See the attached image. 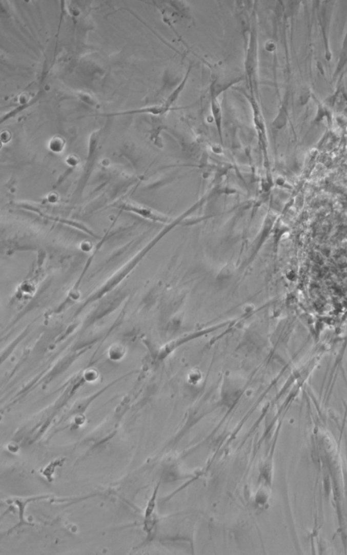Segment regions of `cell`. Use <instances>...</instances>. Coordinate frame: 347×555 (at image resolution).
<instances>
[{
    "instance_id": "obj_1",
    "label": "cell",
    "mask_w": 347,
    "mask_h": 555,
    "mask_svg": "<svg viewBox=\"0 0 347 555\" xmlns=\"http://www.w3.org/2000/svg\"><path fill=\"white\" fill-rule=\"evenodd\" d=\"M256 68H257V37L255 29H252L250 33L249 47H248L247 57L246 60V71L251 94L253 91L254 81H255Z\"/></svg>"
},
{
    "instance_id": "obj_2",
    "label": "cell",
    "mask_w": 347,
    "mask_h": 555,
    "mask_svg": "<svg viewBox=\"0 0 347 555\" xmlns=\"http://www.w3.org/2000/svg\"><path fill=\"white\" fill-rule=\"evenodd\" d=\"M167 112L168 111H166L165 107H164L162 104L161 105H153V106L143 107V108L140 109H131V110L123 111V112L102 113V114H96V116L99 117H116L121 116V115L145 114V113L155 115H163Z\"/></svg>"
},
{
    "instance_id": "obj_3",
    "label": "cell",
    "mask_w": 347,
    "mask_h": 555,
    "mask_svg": "<svg viewBox=\"0 0 347 555\" xmlns=\"http://www.w3.org/2000/svg\"><path fill=\"white\" fill-rule=\"evenodd\" d=\"M210 104H211V111L212 116H213L214 122H215L216 128L218 134L222 137V111L221 107L219 102H218L217 96H216V92L215 87H214V83L212 84L210 86Z\"/></svg>"
},
{
    "instance_id": "obj_4",
    "label": "cell",
    "mask_w": 347,
    "mask_h": 555,
    "mask_svg": "<svg viewBox=\"0 0 347 555\" xmlns=\"http://www.w3.org/2000/svg\"><path fill=\"white\" fill-rule=\"evenodd\" d=\"M191 67H189L188 71H187L186 74H185L183 79L181 81V83L179 84V85L175 88V90H173V92L170 94V95L168 96L167 99H166L165 102L163 105L165 107L166 111H168L170 109L172 105L176 102V100L179 97L180 93H181L182 90H184L185 86H186L187 81L188 80L189 74H190Z\"/></svg>"
},
{
    "instance_id": "obj_5",
    "label": "cell",
    "mask_w": 347,
    "mask_h": 555,
    "mask_svg": "<svg viewBox=\"0 0 347 555\" xmlns=\"http://www.w3.org/2000/svg\"><path fill=\"white\" fill-rule=\"evenodd\" d=\"M64 140L62 138L58 136V137H54L53 139L50 142V149L54 151H60L63 149V145H64Z\"/></svg>"
},
{
    "instance_id": "obj_6",
    "label": "cell",
    "mask_w": 347,
    "mask_h": 555,
    "mask_svg": "<svg viewBox=\"0 0 347 555\" xmlns=\"http://www.w3.org/2000/svg\"><path fill=\"white\" fill-rule=\"evenodd\" d=\"M79 98H80L81 100H83L84 102L87 103V104L89 105H94V100L88 94H79Z\"/></svg>"
}]
</instances>
